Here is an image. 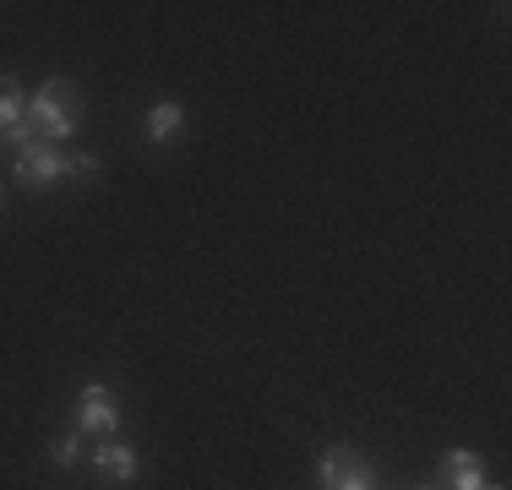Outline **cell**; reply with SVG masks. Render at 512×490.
<instances>
[{"label":"cell","mask_w":512,"mask_h":490,"mask_svg":"<svg viewBox=\"0 0 512 490\" xmlns=\"http://www.w3.org/2000/svg\"><path fill=\"white\" fill-rule=\"evenodd\" d=\"M28 120L39 131V142H71L82 131V98H77V82L66 77H50L39 93L28 98Z\"/></svg>","instance_id":"cell-1"},{"label":"cell","mask_w":512,"mask_h":490,"mask_svg":"<svg viewBox=\"0 0 512 490\" xmlns=\"http://www.w3.org/2000/svg\"><path fill=\"white\" fill-rule=\"evenodd\" d=\"M71 164H77V153H60V147L39 142L28 153H17V180L22 186H60V180H71Z\"/></svg>","instance_id":"cell-2"},{"label":"cell","mask_w":512,"mask_h":490,"mask_svg":"<svg viewBox=\"0 0 512 490\" xmlns=\"http://www.w3.org/2000/svg\"><path fill=\"white\" fill-rule=\"evenodd\" d=\"M316 474H322V490H376V474L360 463L355 447H327Z\"/></svg>","instance_id":"cell-3"},{"label":"cell","mask_w":512,"mask_h":490,"mask_svg":"<svg viewBox=\"0 0 512 490\" xmlns=\"http://www.w3.org/2000/svg\"><path fill=\"white\" fill-rule=\"evenodd\" d=\"M120 425V409H115V392H109L104 382H88L77 392V431L82 436H109Z\"/></svg>","instance_id":"cell-4"},{"label":"cell","mask_w":512,"mask_h":490,"mask_svg":"<svg viewBox=\"0 0 512 490\" xmlns=\"http://www.w3.org/2000/svg\"><path fill=\"white\" fill-rule=\"evenodd\" d=\"M93 469L104 474V480H137L142 474V458H137V447L131 441H104V447H93Z\"/></svg>","instance_id":"cell-5"},{"label":"cell","mask_w":512,"mask_h":490,"mask_svg":"<svg viewBox=\"0 0 512 490\" xmlns=\"http://www.w3.org/2000/svg\"><path fill=\"white\" fill-rule=\"evenodd\" d=\"M447 474H453V490H507V485H491V480H485L480 458H474V452H463V447L447 452Z\"/></svg>","instance_id":"cell-6"},{"label":"cell","mask_w":512,"mask_h":490,"mask_svg":"<svg viewBox=\"0 0 512 490\" xmlns=\"http://www.w3.org/2000/svg\"><path fill=\"white\" fill-rule=\"evenodd\" d=\"M180 126H186V109L175 104V98H158V104L148 109V142H175L180 137Z\"/></svg>","instance_id":"cell-7"},{"label":"cell","mask_w":512,"mask_h":490,"mask_svg":"<svg viewBox=\"0 0 512 490\" xmlns=\"http://www.w3.org/2000/svg\"><path fill=\"white\" fill-rule=\"evenodd\" d=\"M28 120V93L17 88V77H0V131Z\"/></svg>","instance_id":"cell-8"},{"label":"cell","mask_w":512,"mask_h":490,"mask_svg":"<svg viewBox=\"0 0 512 490\" xmlns=\"http://www.w3.org/2000/svg\"><path fill=\"white\" fill-rule=\"evenodd\" d=\"M50 458L60 463V469H71V463L82 458V431H66V436H55V441H50Z\"/></svg>","instance_id":"cell-9"},{"label":"cell","mask_w":512,"mask_h":490,"mask_svg":"<svg viewBox=\"0 0 512 490\" xmlns=\"http://www.w3.org/2000/svg\"><path fill=\"white\" fill-rule=\"evenodd\" d=\"M0 213H6V191H0Z\"/></svg>","instance_id":"cell-10"},{"label":"cell","mask_w":512,"mask_h":490,"mask_svg":"<svg viewBox=\"0 0 512 490\" xmlns=\"http://www.w3.org/2000/svg\"><path fill=\"white\" fill-rule=\"evenodd\" d=\"M420 490H442V485H420Z\"/></svg>","instance_id":"cell-11"}]
</instances>
